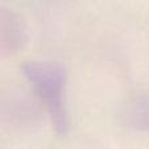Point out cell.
<instances>
[{"label":"cell","mask_w":149,"mask_h":149,"mask_svg":"<svg viewBox=\"0 0 149 149\" xmlns=\"http://www.w3.org/2000/svg\"><path fill=\"white\" fill-rule=\"evenodd\" d=\"M22 72L46 105L55 130L64 132L67 128L64 101L67 72L64 65L54 60H36L25 63Z\"/></svg>","instance_id":"1"},{"label":"cell","mask_w":149,"mask_h":149,"mask_svg":"<svg viewBox=\"0 0 149 149\" xmlns=\"http://www.w3.org/2000/svg\"><path fill=\"white\" fill-rule=\"evenodd\" d=\"M24 43V29L12 12L0 9V55L15 52Z\"/></svg>","instance_id":"2"}]
</instances>
